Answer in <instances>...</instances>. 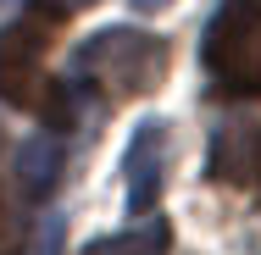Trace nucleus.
Masks as SVG:
<instances>
[{"label": "nucleus", "instance_id": "1", "mask_svg": "<svg viewBox=\"0 0 261 255\" xmlns=\"http://www.w3.org/2000/svg\"><path fill=\"white\" fill-rule=\"evenodd\" d=\"M167 67H172V45L161 34L145 28H100L84 50L72 78L78 83H95L111 100H134V95H150L167 83Z\"/></svg>", "mask_w": 261, "mask_h": 255}, {"label": "nucleus", "instance_id": "2", "mask_svg": "<svg viewBox=\"0 0 261 255\" xmlns=\"http://www.w3.org/2000/svg\"><path fill=\"white\" fill-rule=\"evenodd\" d=\"M67 28V0H34L17 22L0 28V100L17 111H39L45 100V50Z\"/></svg>", "mask_w": 261, "mask_h": 255}, {"label": "nucleus", "instance_id": "3", "mask_svg": "<svg viewBox=\"0 0 261 255\" xmlns=\"http://www.w3.org/2000/svg\"><path fill=\"white\" fill-rule=\"evenodd\" d=\"M200 55L228 95H261V0H222Z\"/></svg>", "mask_w": 261, "mask_h": 255}, {"label": "nucleus", "instance_id": "4", "mask_svg": "<svg viewBox=\"0 0 261 255\" xmlns=\"http://www.w3.org/2000/svg\"><path fill=\"white\" fill-rule=\"evenodd\" d=\"M161 172H167V122H139L134 139H128V155H122V178H128V211L145 216L161 194Z\"/></svg>", "mask_w": 261, "mask_h": 255}, {"label": "nucleus", "instance_id": "5", "mask_svg": "<svg viewBox=\"0 0 261 255\" xmlns=\"http://www.w3.org/2000/svg\"><path fill=\"white\" fill-rule=\"evenodd\" d=\"M61 166H67V150H61L56 133L28 139V145L17 150V189H22V200H45V194H56Z\"/></svg>", "mask_w": 261, "mask_h": 255}, {"label": "nucleus", "instance_id": "6", "mask_svg": "<svg viewBox=\"0 0 261 255\" xmlns=\"http://www.w3.org/2000/svg\"><path fill=\"white\" fill-rule=\"evenodd\" d=\"M84 255H167V222H150V228H134V233L95 239Z\"/></svg>", "mask_w": 261, "mask_h": 255}, {"label": "nucleus", "instance_id": "7", "mask_svg": "<svg viewBox=\"0 0 261 255\" xmlns=\"http://www.w3.org/2000/svg\"><path fill=\"white\" fill-rule=\"evenodd\" d=\"M28 250V216H22V200L6 194L0 183V255H22Z\"/></svg>", "mask_w": 261, "mask_h": 255}, {"label": "nucleus", "instance_id": "8", "mask_svg": "<svg viewBox=\"0 0 261 255\" xmlns=\"http://www.w3.org/2000/svg\"><path fill=\"white\" fill-rule=\"evenodd\" d=\"M239 178H250V183H261V133L250 139V150H245V166H239Z\"/></svg>", "mask_w": 261, "mask_h": 255}, {"label": "nucleus", "instance_id": "9", "mask_svg": "<svg viewBox=\"0 0 261 255\" xmlns=\"http://www.w3.org/2000/svg\"><path fill=\"white\" fill-rule=\"evenodd\" d=\"M39 255H61V222L50 216V228L39 233Z\"/></svg>", "mask_w": 261, "mask_h": 255}, {"label": "nucleus", "instance_id": "10", "mask_svg": "<svg viewBox=\"0 0 261 255\" xmlns=\"http://www.w3.org/2000/svg\"><path fill=\"white\" fill-rule=\"evenodd\" d=\"M156 6H167V0H134V11H156Z\"/></svg>", "mask_w": 261, "mask_h": 255}]
</instances>
